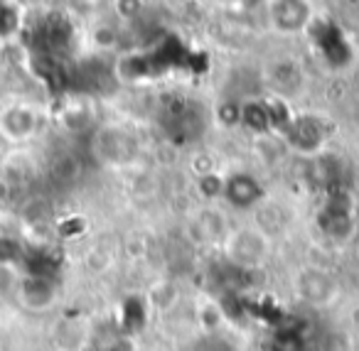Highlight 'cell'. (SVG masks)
Wrapping results in <instances>:
<instances>
[{
	"label": "cell",
	"instance_id": "1",
	"mask_svg": "<svg viewBox=\"0 0 359 351\" xmlns=\"http://www.w3.org/2000/svg\"><path fill=\"white\" fill-rule=\"evenodd\" d=\"M318 223L327 236L332 238H347L354 231V216H352V199L342 189H332L327 194L325 209L320 212Z\"/></svg>",
	"mask_w": 359,
	"mask_h": 351
},
{
	"label": "cell",
	"instance_id": "2",
	"mask_svg": "<svg viewBox=\"0 0 359 351\" xmlns=\"http://www.w3.org/2000/svg\"><path fill=\"white\" fill-rule=\"evenodd\" d=\"M310 37H313L315 47L330 67H344L352 57V47H349L347 37L342 35V30L334 22L318 20L310 27Z\"/></svg>",
	"mask_w": 359,
	"mask_h": 351
},
{
	"label": "cell",
	"instance_id": "3",
	"mask_svg": "<svg viewBox=\"0 0 359 351\" xmlns=\"http://www.w3.org/2000/svg\"><path fill=\"white\" fill-rule=\"evenodd\" d=\"M271 20L278 30L283 32H298L308 25L310 20V6L298 3V0H283L271 6Z\"/></svg>",
	"mask_w": 359,
	"mask_h": 351
},
{
	"label": "cell",
	"instance_id": "4",
	"mask_svg": "<svg viewBox=\"0 0 359 351\" xmlns=\"http://www.w3.org/2000/svg\"><path fill=\"white\" fill-rule=\"evenodd\" d=\"M224 194L226 202L239 209H249L264 199V189H261V184L251 174H234V177H229L224 184Z\"/></svg>",
	"mask_w": 359,
	"mask_h": 351
},
{
	"label": "cell",
	"instance_id": "5",
	"mask_svg": "<svg viewBox=\"0 0 359 351\" xmlns=\"http://www.w3.org/2000/svg\"><path fill=\"white\" fill-rule=\"evenodd\" d=\"M288 138L298 150H303V153H313V150H318L325 140L323 121L315 118V116H303V118L293 121L290 128H288Z\"/></svg>",
	"mask_w": 359,
	"mask_h": 351
},
{
	"label": "cell",
	"instance_id": "6",
	"mask_svg": "<svg viewBox=\"0 0 359 351\" xmlns=\"http://www.w3.org/2000/svg\"><path fill=\"white\" fill-rule=\"evenodd\" d=\"M231 256L239 261V266L251 268L264 258V241L254 233H239V236L231 241Z\"/></svg>",
	"mask_w": 359,
	"mask_h": 351
},
{
	"label": "cell",
	"instance_id": "7",
	"mask_svg": "<svg viewBox=\"0 0 359 351\" xmlns=\"http://www.w3.org/2000/svg\"><path fill=\"white\" fill-rule=\"evenodd\" d=\"M298 285H300L298 287L300 295H303L305 300H310V302H325L330 295H332V280H330L327 275H323V273H318V270L303 273Z\"/></svg>",
	"mask_w": 359,
	"mask_h": 351
},
{
	"label": "cell",
	"instance_id": "8",
	"mask_svg": "<svg viewBox=\"0 0 359 351\" xmlns=\"http://www.w3.org/2000/svg\"><path fill=\"white\" fill-rule=\"evenodd\" d=\"M133 150H135L133 140L126 133H121V130H109V133L101 135V153H104V158L114 160V163L130 160Z\"/></svg>",
	"mask_w": 359,
	"mask_h": 351
},
{
	"label": "cell",
	"instance_id": "9",
	"mask_svg": "<svg viewBox=\"0 0 359 351\" xmlns=\"http://www.w3.org/2000/svg\"><path fill=\"white\" fill-rule=\"evenodd\" d=\"M22 300H25V305L32 307V310H45V307L55 300V287L50 285L47 277L32 275L30 280L22 285Z\"/></svg>",
	"mask_w": 359,
	"mask_h": 351
},
{
	"label": "cell",
	"instance_id": "10",
	"mask_svg": "<svg viewBox=\"0 0 359 351\" xmlns=\"http://www.w3.org/2000/svg\"><path fill=\"white\" fill-rule=\"evenodd\" d=\"M3 130L11 138H27L35 130V113L30 109H11L3 116Z\"/></svg>",
	"mask_w": 359,
	"mask_h": 351
},
{
	"label": "cell",
	"instance_id": "11",
	"mask_svg": "<svg viewBox=\"0 0 359 351\" xmlns=\"http://www.w3.org/2000/svg\"><path fill=\"white\" fill-rule=\"evenodd\" d=\"M273 351H305V339L300 322L295 326L280 324L273 336Z\"/></svg>",
	"mask_w": 359,
	"mask_h": 351
},
{
	"label": "cell",
	"instance_id": "12",
	"mask_svg": "<svg viewBox=\"0 0 359 351\" xmlns=\"http://www.w3.org/2000/svg\"><path fill=\"white\" fill-rule=\"evenodd\" d=\"M239 121L249 130H256V133H264V130L271 128V118H269L266 104H246L244 109L239 111Z\"/></svg>",
	"mask_w": 359,
	"mask_h": 351
},
{
	"label": "cell",
	"instance_id": "13",
	"mask_svg": "<svg viewBox=\"0 0 359 351\" xmlns=\"http://www.w3.org/2000/svg\"><path fill=\"white\" fill-rule=\"evenodd\" d=\"M20 27V11L15 6L0 3V35H13Z\"/></svg>",
	"mask_w": 359,
	"mask_h": 351
},
{
	"label": "cell",
	"instance_id": "14",
	"mask_svg": "<svg viewBox=\"0 0 359 351\" xmlns=\"http://www.w3.org/2000/svg\"><path fill=\"white\" fill-rule=\"evenodd\" d=\"M18 256H20V246L11 238H0V266L18 261Z\"/></svg>",
	"mask_w": 359,
	"mask_h": 351
}]
</instances>
